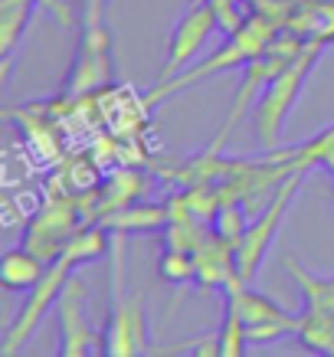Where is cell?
I'll return each mask as SVG.
<instances>
[{
  "instance_id": "cell-1",
  "label": "cell",
  "mask_w": 334,
  "mask_h": 357,
  "mask_svg": "<svg viewBox=\"0 0 334 357\" xmlns=\"http://www.w3.org/2000/svg\"><path fill=\"white\" fill-rule=\"evenodd\" d=\"M108 229L105 227H86L82 233H76L73 236V243L56 256V259H50V266H46L43 279L33 285L30 292H26V302H23V308L17 312V318H13L10 325H7V331H3V344H0V354H17L26 341L33 337V331L40 328V321H43L46 314H50V308H53L56 302H59V292H63V285L73 275H76V266L79 262H89V259H98L102 252L108 249V243H112V236L105 239Z\"/></svg>"
},
{
  "instance_id": "cell-2",
  "label": "cell",
  "mask_w": 334,
  "mask_h": 357,
  "mask_svg": "<svg viewBox=\"0 0 334 357\" xmlns=\"http://www.w3.org/2000/svg\"><path fill=\"white\" fill-rule=\"evenodd\" d=\"M321 53H324V40H308V43H302L298 53L291 56L289 63L266 82V92H259L256 105H252V125H256V135H259V141H262V151L282 148L285 121H289L291 109H295V102L302 96L305 82L312 76V69L318 66Z\"/></svg>"
},
{
  "instance_id": "cell-3",
  "label": "cell",
  "mask_w": 334,
  "mask_h": 357,
  "mask_svg": "<svg viewBox=\"0 0 334 357\" xmlns=\"http://www.w3.org/2000/svg\"><path fill=\"white\" fill-rule=\"evenodd\" d=\"M112 236V312H108L105 331H102V354L108 357H131L148 354V328L141 312V295L125 292V233Z\"/></svg>"
},
{
  "instance_id": "cell-4",
  "label": "cell",
  "mask_w": 334,
  "mask_h": 357,
  "mask_svg": "<svg viewBox=\"0 0 334 357\" xmlns=\"http://www.w3.org/2000/svg\"><path fill=\"white\" fill-rule=\"evenodd\" d=\"M275 36H279L275 23H272L269 17H259L256 13V17H249L236 33H229V40L220 46L210 59H204V63H197V66H190V69L177 73V76H174L171 82H164V86H154L151 92L144 96V102L154 105V102H161V98L174 96V92H181V89L197 86L200 79L213 76V73H223V69H233V66H246L249 59H256L259 53H266Z\"/></svg>"
},
{
  "instance_id": "cell-5",
  "label": "cell",
  "mask_w": 334,
  "mask_h": 357,
  "mask_svg": "<svg viewBox=\"0 0 334 357\" xmlns=\"http://www.w3.org/2000/svg\"><path fill=\"white\" fill-rule=\"evenodd\" d=\"M285 272H289L298 292H302V312H298V341L305 351L334 357V275H314L295 259L285 256Z\"/></svg>"
},
{
  "instance_id": "cell-6",
  "label": "cell",
  "mask_w": 334,
  "mask_h": 357,
  "mask_svg": "<svg viewBox=\"0 0 334 357\" xmlns=\"http://www.w3.org/2000/svg\"><path fill=\"white\" fill-rule=\"evenodd\" d=\"M302 177H305V171H291L289 177H282L279 184H275V194L269 197V204L262 206V213L249 223L246 233H243L239 243L233 246V259H236V279L239 282L256 279L259 266H262V259H266L272 239H275L282 220H285V213H289L291 200H295L298 187H302Z\"/></svg>"
},
{
  "instance_id": "cell-7",
  "label": "cell",
  "mask_w": 334,
  "mask_h": 357,
  "mask_svg": "<svg viewBox=\"0 0 334 357\" xmlns=\"http://www.w3.org/2000/svg\"><path fill=\"white\" fill-rule=\"evenodd\" d=\"M105 0H86L82 10V36H79L76 66L66 79V96H86L92 89H102L112 82V43H108V26L102 13Z\"/></svg>"
},
{
  "instance_id": "cell-8",
  "label": "cell",
  "mask_w": 334,
  "mask_h": 357,
  "mask_svg": "<svg viewBox=\"0 0 334 357\" xmlns=\"http://www.w3.org/2000/svg\"><path fill=\"white\" fill-rule=\"evenodd\" d=\"M223 292L236 302L243 325H246L249 344H272L289 335H298V314H289L275 298L266 292H256L249 282H229Z\"/></svg>"
},
{
  "instance_id": "cell-9",
  "label": "cell",
  "mask_w": 334,
  "mask_h": 357,
  "mask_svg": "<svg viewBox=\"0 0 334 357\" xmlns=\"http://www.w3.org/2000/svg\"><path fill=\"white\" fill-rule=\"evenodd\" d=\"M216 26H220V23H216V10H213L210 0H197L190 10H183V17L177 20V26H174V33H171L167 59H164L154 86L171 82L177 73H183L187 66L194 63V56L204 50V43L210 40V33H213Z\"/></svg>"
},
{
  "instance_id": "cell-10",
  "label": "cell",
  "mask_w": 334,
  "mask_h": 357,
  "mask_svg": "<svg viewBox=\"0 0 334 357\" xmlns=\"http://www.w3.org/2000/svg\"><path fill=\"white\" fill-rule=\"evenodd\" d=\"M86 282L73 275L59 292L56 314H59V354L63 357H86L102 354V335H96L86 321L82 302H86Z\"/></svg>"
},
{
  "instance_id": "cell-11",
  "label": "cell",
  "mask_w": 334,
  "mask_h": 357,
  "mask_svg": "<svg viewBox=\"0 0 334 357\" xmlns=\"http://www.w3.org/2000/svg\"><path fill=\"white\" fill-rule=\"evenodd\" d=\"M272 164H282L285 171H308V167H324L334 181V125L321 128L318 135H312L302 144L291 148H272V151L259 154Z\"/></svg>"
},
{
  "instance_id": "cell-12",
  "label": "cell",
  "mask_w": 334,
  "mask_h": 357,
  "mask_svg": "<svg viewBox=\"0 0 334 357\" xmlns=\"http://www.w3.org/2000/svg\"><path fill=\"white\" fill-rule=\"evenodd\" d=\"M171 223V204L161 206H121L98 220V227L108 233H151V229H167Z\"/></svg>"
},
{
  "instance_id": "cell-13",
  "label": "cell",
  "mask_w": 334,
  "mask_h": 357,
  "mask_svg": "<svg viewBox=\"0 0 334 357\" xmlns=\"http://www.w3.org/2000/svg\"><path fill=\"white\" fill-rule=\"evenodd\" d=\"M46 266H50V262L40 259V256L26 246L7 249L3 259H0V282H3V289H10V292H30L33 285L43 279Z\"/></svg>"
},
{
  "instance_id": "cell-14",
  "label": "cell",
  "mask_w": 334,
  "mask_h": 357,
  "mask_svg": "<svg viewBox=\"0 0 334 357\" xmlns=\"http://www.w3.org/2000/svg\"><path fill=\"white\" fill-rule=\"evenodd\" d=\"M220 335V357H239L246 354V325H243V314H239L236 302L223 292V321L216 328Z\"/></svg>"
},
{
  "instance_id": "cell-15",
  "label": "cell",
  "mask_w": 334,
  "mask_h": 357,
  "mask_svg": "<svg viewBox=\"0 0 334 357\" xmlns=\"http://www.w3.org/2000/svg\"><path fill=\"white\" fill-rule=\"evenodd\" d=\"M158 272H161V279L171 282V285H194V282H197V259H194V252L164 246V256H161V262H158Z\"/></svg>"
}]
</instances>
